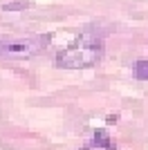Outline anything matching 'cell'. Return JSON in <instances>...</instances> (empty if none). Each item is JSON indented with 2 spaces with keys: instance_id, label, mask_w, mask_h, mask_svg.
Returning a JSON list of instances; mask_svg holds the SVG:
<instances>
[{
  "instance_id": "obj_1",
  "label": "cell",
  "mask_w": 148,
  "mask_h": 150,
  "mask_svg": "<svg viewBox=\"0 0 148 150\" xmlns=\"http://www.w3.org/2000/svg\"><path fill=\"white\" fill-rule=\"evenodd\" d=\"M103 56V43L97 38H81L76 43L68 45L65 50L58 52L56 65L63 69H83L90 67Z\"/></svg>"
},
{
  "instance_id": "obj_2",
  "label": "cell",
  "mask_w": 148,
  "mask_h": 150,
  "mask_svg": "<svg viewBox=\"0 0 148 150\" xmlns=\"http://www.w3.org/2000/svg\"><path fill=\"white\" fill-rule=\"evenodd\" d=\"M49 36H5L0 38V58H34L47 47Z\"/></svg>"
},
{
  "instance_id": "obj_3",
  "label": "cell",
  "mask_w": 148,
  "mask_h": 150,
  "mask_svg": "<svg viewBox=\"0 0 148 150\" xmlns=\"http://www.w3.org/2000/svg\"><path fill=\"white\" fill-rule=\"evenodd\" d=\"M135 76L142 81H148V58H139L135 63Z\"/></svg>"
},
{
  "instance_id": "obj_4",
  "label": "cell",
  "mask_w": 148,
  "mask_h": 150,
  "mask_svg": "<svg viewBox=\"0 0 148 150\" xmlns=\"http://www.w3.org/2000/svg\"><path fill=\"white\" fill-rule=\"evenodd\" d=\"M94 144L101 146V148H105V150H112V141L108 139L105 132H97V134H94Z\"/></svg>"
}]
</instances>
